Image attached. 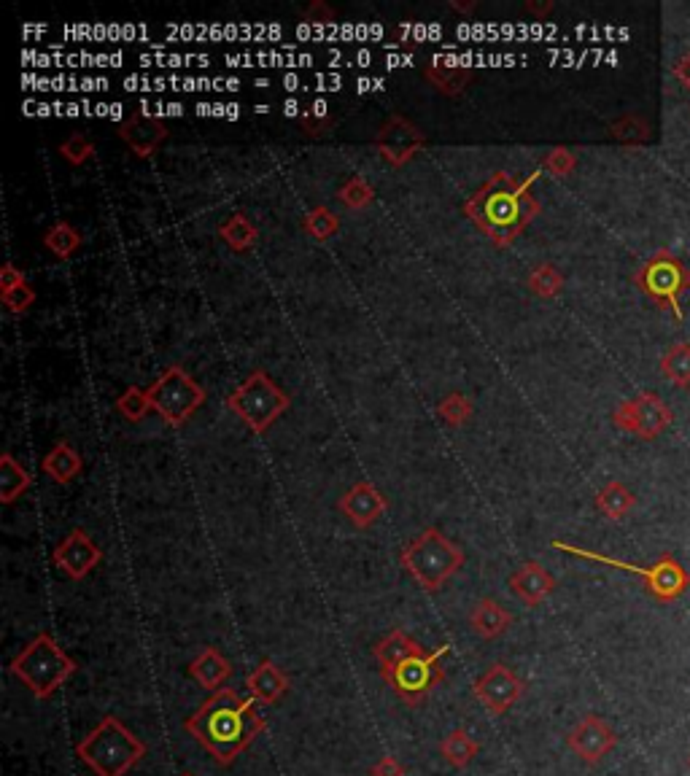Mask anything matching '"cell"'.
<instances>
[{"mask_svg":"<svg viewBox=\"0 0 690 776\" xmlns=\"http://www.w3.org/2000/svg\"><path fill=\"white\" fill-rule=\"evenodd\" d=\"M184 725L186 733L200 741L219 766L235 763L238 755L251 747V741L265 731V720L254 712V704L230 688L211 693L197 712L186 717Z\"/></svg>","mask_w":690,"mask_h":776,"instance_id":"cell-1","label":"cell"},{"mask_svg":"<svg viewBox=\"0 0 690 776\" xmlns=\"http://www.w3.org/2000/svg\"><path fill=\"white\" fill-rule=\"evenodd\" d=\"M540 173L518 181L510 173H496L464 203V211L496 246H510L540 213V203L531 197V184Z\"/></svg>","mask_w":690,"mask_h":776,"instance_id":"cell-2","label":"cell"},{"mask_svg":"<svg viewBox=\"0 0 690 776\" xmlns=\"http://www.w3.org/2000/svg\"><path fill=\"white\" fill-rule=\"evenodd\" d=\"M76 755L98 776L130 774L146 755V744L114 715H106L76 744Z\"/></svg>","mask_w":690,"mask_h":776,"instance_id":"cell-3","label":"cell"},{"mask_svg":"<svg viewBox=\"0 0 690 776\" xmlns=\"http://www.w3.org/2000/svg\"><path fill=\"white\" fill-rule=\"evenodd\" d=\"M76 661L54 642L52 634H38L11 661V674L25 682L38 701H49L76 674Z\"/></svg>","mask_w":690,"mask_h":776,"instance_id":"cell-4","label":"cell"},{"mask_svg":"<svg viewBox=\"0 0 690 776\" xmlns=\"http://www.w3.org/2000/svg\"><path fill=\"white\" fill-rule=\"evenodd\" d=\"M402 566L424 591L434 593L464 566V550L440 529H426L402 547Z\"/></svg>","mask_w":690,"mask_h":776,"instance_id":"cell-5","label":"cell"},{"mask_svg":"<svg viewBox=\"0 0 690 776\" xmlns=\"http://www.w3.org/2000/svg\"><path fill=\"white\" fill-rule=\"evenodd\" d=\"M556 550L561 553H569V556L577 558H588V561H596V564L612 566V569H623V572L639 574L642 580H645L647 593L653 596V599L664 601V604H672L682 596V593L690 588V574L688 569L672 556V553H664V556L658 558L653 566H637L629 564V561H620V558H610L602 556V553H593V550H583V547L567 545V542H553Z\"/></svg>","mask_w":690,"mask_h":776,"instance_id":"cell-6","label":"cell"},{"mask_svg":"<svg viewBox=\"0 0 690 776\" xmlns=\"http://www.w3.org/2000/svg\"><path fill=\"white\" fill-rule=\"evenodd\" d=\"M227 405L240 421L251 429V432L262 434L265 429H270L275 418L289 410L292 399L286 397L284 391L278 388V383L270 380V375L262 370L251 372L243 383H240L230 397H227Z\"/></svg>","mask_w":690,"mask_h":776,"instance_id":"cell-7","label":"cell"},{"mask_svg":"<svg viewBox=\"0 0 690 776\" xmlns=\"http://www.w3.org/2000/svg\"><path fill=\"white\" fill-rule=\"evenodd\" d=\"M448 653V644H443L434 653L410 655L405 661H399L397 666L381 671L383 682L394 690V696L405 706H418L432 690L445 679L443 658Z\"/></svg>","mask_w":690,"mask_h":776,"instance_id":"cell-8","label":"cell"},{"mask_svg":"<svg viewBox=\"0 0 690 776\" xmlns=\"http://www.w3.org/2000/svg\"><path fill=\"white\" fill-rule=\"evenodd\" d=\"M634 281H637L639 289L645 291L658 308L672 310L674 318L682 321L680 297L690 289V273L688 267L682 265L672 251L661 248L658 254L650 256L645 265L639 267Z\"/></svg>","mask_w":690,"mask_h":776,"instance_id":"cell-9","label":"cell"},{"mask_svg":"<svg viewBox=\"0 0 690 776\" xmlns=\"http://www.w3.org/2000/svg\"><path fill=\"white\" fill-rule=\"evenodd\" d=\"M151 407L162 415V421L181 426L205 402L203 386L189 378L181 367H170L149 388Z\"/></svg>","mask_w":690,"mask_h":776,"instance_id":"cell-10","label":"cell"},{"mask_svg":"<svg viewBox=\"0 0 690 776\" xmlns=\"http://www.w3.org/2000/svg\"><path fill=\"white\" fill-rule=\"evenodd\" d=\"M612 421L618 429L634 434L639 440H655L658 434L672 426L674 410L653 391H642L634 399H626L612 413Z\"/></svg>","mask_w":690,"mask_h":776,"instance_id":"cell-11","label":"cell"},{"mask_svg":"<svg viewBox=\"0 0 690 776\" xmlns=\"http://www.w3.org/2000/svg\"><path fill=\"white\" fill-rule=\"evenodd\" d=\"M526 682H523L513 669H507L505 663H494L483 677L475 682V698H478L488 715H505L523 698Z\"/></svg>","mask_w":690,"mask_h":776,"instance_id":"cell-12","label":"cell"},{"mask_svg":"<svg viewBox=\"0 0 690 776\" xmlns=\"http://www.w3.org/2000/svg\"><path fill=\"white\" fill-rule=\"evenodd\" d=\"M567 747L585 766H599L618 747V733L612 731V725L604 717L591 712L567 733Z\"/></svg>","mask_w":690,"mask_h":776,"instance_id":"cell-13","label":"cell"},{"mask_svg":"<svg viewBox=\"0 0 690 776\" xmlns=\"http://www.w3.org/2000/svg\"><path fill=\"white\" fill-rule=\"evenodd\" d=\"M375 146L389 165L402 168L424 149V133L405 116H389L383 122L378 138H375Z\"/></svg>","mask_w":690,"mask_h":776,"instance_id":"cell-14","label":"cell"},{"mask_svg":"<svg viewBox=\"0 0 690 776\" xmlns=\"http://www.w3.org/2000/svg\"><path fill=\"white\" fill-rule=\"evenodd\" d=\"M100 558H103V553H100V547L95 545V539L81 529H73L68 537L62 539L60 545L54 547L52 553L54 566H57L65 577H71V580H84V577L100 564Z\"/></svg>","mask_w":690,"mask_h":776,"instance_id":"cell-15","label":"cell"},{"mask_svg":"<svg viewBox=\"0 0 690 776\" xmlns=\"http://www.w3.org/2000/svg\"><path fill=\"white\" fill-rule=\"evenodd\" d=\"M386 507H389L386 496H383L375 485L367 483V480H359V483L351 485V488L340 496V502H337V510L343 512L356 529H370L372 523L378 521L383 512H386Z\"/></svg>","mask_w":690,"mask_h":776,"instance_id":"cell-16","label":"cell"},{"mask_svg":"<svg viewBox=\"0 0 690 776\" xmlns=\"http://www.w3.org/2000/svg\"><path fill=\"white\" fill-rule=\"evenodd\" d=\"M510 591L526 604V607H540L550 593L556 591V577L537 561H526L518 572L510 577Z\"/></svg>","mask_w":690,"mask_h":776,"instance_id":"cell-17","label":"cell"},{"mask_svg":"<svg viewBox=\"0 0 690 776\" xmlns=\"http://www.w3.org/2000/svg\"><path fill=\"white\" fill-rule=\"evenodd\" d=\"M165 135H168L165 124H162L160 119H154V116L141 114V111L119 124V138H122V141L127 143L138 157H149V154H154L157 146L165 141Z\"/></svg>","mask_w":690,"mask_h":776,"instance_id":"cell-18","label":"cell"},{"mask_svg":"<svg viewBox=\"0 0 690 776\" xmlns=\"http://www.w3.org/2000/svg\"><path fill=\"white\" fill-rule=\"evenodd\" d=\"M246 690H248V696L254 698V701H259V704L273 706L286 696V690H289V677H286L284 671L278 669L270 658H262V661L257 663V669L251 671V674L246 677Z\"/></svg>","mask_w":690,"mask_h":776,"instance_id":"cell-19","label":"cell"},{"mask_svg":"<svg viewBox=\"0 0 690 776\" xmlns=\"http://www.w3.org/2000/svg\"><path fill=\"white\" fill-rule=\"evenodd\" d=\"M469 626L472 631L480 636V639H499V636H505L513 626V615L507 612L502 604H496L494 599H480L472 612H469Z\"/></svg>","mask_w":690,"mask_h":776,"instance_id":"cell-20","label":"cell"},{"mask_svg":"<svg viewBox=\"0 0 690 776\" xmlns=\"http://www.w3.org/2000/svg\"><path fill=\"white\" fill-rule=\"evenodd\" d=\"M189 674H192L205 690L216 693V690H222L224 682L232 677V666L216 647H205L203 653L189 663Z\"/></svg>","mask_w":690,"mask_h":776,"instance_id":"cell-21","label":"cell"},{"mask_svg":"<svg viewBox=\"0 0 690 776\" xmlns=\"http://www.w3.org/2000/svg\"><path fill=\"white\" fill-rule=\"evenodd\" d=\"M426 653V647L418 639H413L410 634H405L402 628H394L391 634H386L381 642L372 647V655H375V661L381 666V671L391 669V666H397L399 661H405L410 655H421Z\"/></svg>","mask_w":690,"mask_h":776,"instance_id":"cell-22","label":"cell"},{"mask_svg":"<svg viewBox=\"0 0 690 776\" xmlns=\"http://www.w3.org/2000/svg\"><path fill=\"white\" fill-rule=\"evenodd\" d=\"M0 291H3V302H6V308L11 313H25L36 302V291L30 289L25 275L19 273L14 265H9V262L0 270Z\"/></svg>","mask_w":690,"mask_h":776,"instance_id":"cell-23","label":"cell"},{"mask_svg":"<svg viewBox=\"0 0 690 776\" xmlns=\"http://www.w3.org/2000/svg\"><path fill=\"white\" fill-rule=\"evenodd\" d=\"M41 467L57 485H68L73 477L81 472V456L68 445V442H57L41 461Z\"/></svg>","mask_w":690,"mask_h":776,"instance_id":"cell-24","label":"cell"},{"mask_svg":"<svg viewBox=\"0 0 690 776\" xmlns=\"http://www.w3.org/2000/svg\"><path fill=\"white\" fill-rule=\"evenodd\" d=\"M634 504H637V496L631 494L620 480H610L596 494V510L602 512L604 518H610V521H623L634 510Z\"/></svg>","mask_w":690,"mask_h":776,"instance_id":"cell-25","label":"cell"},{"mask_svg":"<svg viewBox=\"0 0 690 776\" xmlns=\"http://www.w3.org/2000/svg\"><path fill=\"white\" fill-rule=\"evenodd\" d=\"M30 483H33V477L27 475V469L14 461L11 453H3L0 456V502L14 504L30 488Z\"/></svg>","mask_w":690,"mask_h":776,"instance_id":"cell-26","label":"cell"},{"mask_svg":"<svg viewBox=\"0 0 690 776\" xmlns=\"http://www.w3.org/2000/svg\"><path fill=\"white\" fill-rule=\"evenodd\" d=\"M478 752L480 744L472 739L464 728H453V731L440 741V755H443L445 763L453 768H467Z\"/></svg>","mask_w":690,"mask_h":776,"instance_id":"cell-27","label":"cell"},{"mask_svg":"<svg viewBox=\"0 0 690 776\" xmlns=\"http://www.w3.org/2000/svg\"><path fill=\"white\" fill-rule=\"evenodd\" d=\"M424 76L443 95H461L472 71H469L467 65H440V62H434V65H426Z\"/></svg>","mask_w":690,"mask_h":776,"instance_id":"cell-28","label":"cell"},{"mask_svg":"<svg viewBox=\"0 0 690 776\" xmlns=\"http://www.w3.org/2000/svg\"><path fill=\"white\" fill-rule=\"evenodd\" d=\"M219 235H222L224 243L232 251H248V248L254 246V240H257V227L248 221L246 213H235L219 227Z\"/></svg>","mask_w":690,"mask_h":776,"instance_id":"cell-29","label":"cell"},{"mask_svg":"<svg viewBox=\"0 0 690 776\" xmlns=\"http://www.w3.org/2000/svg\"><path fill=\"white\" fill-rule=\"evenodd\" d=\"M661 372L666 380H672L674 386H690V343H677L664 353L661 359Z\"/></svg>","mask_w":690,"mask_h":776,"instance_id":"cell-30","label":"cell"},{"mask_svg":"<svg viewBox=\"0 0 690 776\" xmlns=\"http://www.w3.org/2000/svg\"><path fill=\"white\" fill-rule=\"evenodd\" d=\"M46 248L52 251L54 256H60V259H68V256L81 246V235L73 230L68 221H57L52 230L46 232L44 238Z\"/></svg>","mask_w":690,"mask_h":776,"instance_id":"cell-31","label":"cell"},{"mask_svg":"<svg viewBox=\"0 0 690 776\" xmlns=\"http://www.w3.org/2000/svg\"><path fill=\"white\" fill-rule=\"evenodd\" d=\"M529 289L537 294V297H545V300H553L564 289V275L558 273L553 265H540L534 267L529 275Z\"/></svg>","mask_w":690,"mask_h":776,"instance_id":"cell-32","label":"cell"},{"mask_svg":"<svg viewBox=\"0 0 690 776\" xmlns=\"http://www.w3.org/2000/svg\"><path fill=\"white\" fill-rule=\"evenodd\" d=\"M340 203L351 211H362L372 203V186L362 176H351L340 189Z\"/></svg>","mask_w":690,"mask_h":776,"instance_id":"cell-33","label":"cell"},{"mask_svg":"<svg viewBox=\"0 0 690 776\" xmlns=\"http://www.w3.org/2000/svg\"><path fill=\"white\" fill-rule=\"evenodd\" d=\"M305 230L316 240H329L340 230V221H337V216L329 211V208L319 205V208H313V211H308V216H305Z\"/></svg>","mask_w":690,"mask_h":776,"instance_id":"cell-34","label":"cell"},{"mask_svg":"<svg viewBox=\"0 0 690 776\" xmlns=\"http://www.w3.org/2000/svg\"><path fill=\"white\" fill-rule=\"evenodd\" d=\"M116 410L127 418V421H141L143 415L151 410L149 391L141 388H127L122 397L116 399Z\"/></svg>","mask_w":690,"mask_h":776,"instance_id":"cell-35","label":"cell"},{"mask_svg":"<svg viewBox=\"0 0 690 776\" xmlns=\"http://www.w3.org/2000/svg\"><path fill=\"white\" fill-rule=\"evenodd\" d=\"M437 413L443 418L445 424L451 426H461L472 413V405H469V399L464 394H448V397L437 405Z\"/></svg>","mask_w":690,"mask_h":776,"instance_id":"cell-36","label":"cell"},{"mask_svg":"<svg viewBox=\"0 0 690 776\" xmlns=\"http://www.w3.org/2000/svg\"><path fill=\"white\" fill-rule=\"evenodd\" d=\"M92 151H95V146H92V141L84 138V135H71V138L60 146L62 159H68L71 165H84V162L92 157Z\"/></svg>","mask_w":690,"mask_h":776,"instance_id":"cell-37","label":"cell"},{"mask_svg":"<svg viewBox=\"0 0 690 776\" xmlns=\"http://www.w3.org/2000/svg\"><path fill=\"white\" fill-rule=\"evenodd\" d=\"M575 165H577V159L569 149H553L548 157H545V162H542V168L550 170V173L558 178L569 176V173L575 170Z\"/></svg>","mask_w":690,"mask_h":776,"instance_id":"cell-38","label":"cell"},{"mask_svg":"<svg viewBox=\"0 0 690 776\" xmlns=\"http://www.w3.org/2000/svg\"><path fill=\"white\" fill-rule=\"evenodd\" d=\"M300 124H302V133L310 135V138H324V135L332 133V127H335V122H332L329 116H313V114H302Z\"/></svg>","mask_w":690,"mask_h":776,"instance_id":"cell-39","label":"cell"},{"mask_svg":"<svg viewBox=\"0 0 690 776\" xmlns=\"http://www.w3.org/2000/svg\"><path fill=\"white\" fill-rule=\"evenodd\" d=\"M370 776H407V768L394 755H383L370 766Z\"/></svg>","mask_w":690,"mask_h":776,"instance_id":"cell-40","label":"cell"},{"mask_svg":"<svg viewBox=\"0 0 690 776\" xmlns=\"http://www.w3.org/2000/svg\"><path fill=\"white\" fill-rule=\"evenodd\" d=\"M332 19H335V11L329 9L327 3H321V0H313L305 9V22L308 25H332Z\"/></svg>","mask_w":690,"mask_h":776,"instance_id":"cell-41","label":"cell"},{"mask_svg":"<svg viewBox=\"0 0 690 776\" xmlns=\"http://www.w3.org/2000/svg\"><path fill=\"white\" fill-rule=\"evenodd\" d=\"M674 79L680 81L685 89H690V52L682 54L677 65H674Z\"/></svg>","mask_w":690,"mask_h":776,"instance_id":"cell-42","label":"cell"},{"mask_svg":"<svg viewBox=\"0 0 690 776\" xmlns=\"http://www.w3.org/2000/svg\"><path fill=\"white\" fill-rule=\"evenodd\" d=\"M316 84H319L316 89H321V92H337L340 84H343V79H340V76H324V73H319V76H316Z\"/></svg>","mask_w":690,"mask_h":776,"instance_id":"cell-43","label":"cell"},{"mask_svg":"<svg viewBox=\"0 0 690 776\" xmlns=\"http://www.w3.org/2000/svg\"><path fill=\"white\" fill-rule=\"evenodd\" d=\"M356 89L359 92H370V89H383V79H359L356 81Z\"/></svg>","mask_w":690,"mask_h":776,"instance_id":"cell-44","label":"cell"},{"mask_svg":"<svg viewBox=\"0 0 690 776\" xmlns=\"http://www.w3.org/2000/svg\"><path fill=\"white\" fill-rule=\"evenodd\" d=\"M526 9H529L531 14H540V17H545L548 11H553V3H540V6H537V3H529Z\"/></svg>","mask_w":690,"mask_h":776,"instance_id":"cell-45","label":"cell"},{"mask_svg":"<svg viewBox=\"0 0 690 776\" xmlns=\"http://www.w3.org/2000/svg\"><path fill=\"white\" fill-rule=\"evenodd\" d=\"M284 114L286 116H297V114H300V103L289 97V100H286V103H284Z\"/></svg>","mask_w":690,"mask_h":776,"instance_id":"cell-46","label":"cell"},{"mask_svg":"<svg viewBox=\"0 0 690 776\" xmlns=\"http://www.w3.org/2000/svg\"><path fill=\"white\" fill-rule=\"evenodd\" d=\"M475 6H478L475 0H472V3H456V0H451V9L453 11H461V14H467V11H475Z\"/></svg>","mask_w":690,"mask_h":776,"instance_id":"cell-47","label":"cell"},{"mask_svg":"<svg viewBox=\"0 0 690 776\" xmlns=\"http://www.w3.org/2000/svg\"><path fill=\"white\" fill-rule=\"evenodd\" d=\"M389 65L391 68H399V65H410V57H397V54H391Z\"/></svg>","mask_w":690,"mask_h":776,"instance_id":"cell-48","label":"cell"},{"mask_svg":"<svg viewBox=\"0 0 690 776\" xmlns=\"http://www.w3.org/2000/svg\"><path fill=\"white\" fill-rule=\"evenodd\" d=\"M108 116H111V119H116V122L122 124V106H119V103H114V106L108 108Z\"/></svg>","mask_w":690,"mask_h":776,"instance_id":"cell-49","label":"cell"},{"mask_svg":"<svg viewBox=\"0 0 690 776\" xmlns=\"http://www.w3.org/2000/svg\"><path fill=\"white\" fill-rule=\"evenodd\" d=\"M284 84H286V89H289V92H294V89H297V84H300V79H297L294 73H289V76H286V79H284Z\"/></svg>","mask_w":690,"mask_h":776,"instance_id":"cell-50","label":"cell"},{"mask_svg":"<svg viewBox=\"0 0 690 776\" xmlns=\"http://www.w3.org/2000/svg\"><path fill=\"white\" fill-rule=\"evenodd\" d=\"M370 60H372L370 52H359V54H356V62H362V65H370Z\"/></svg>","mask_w":690,"mask_h":776,"instance_id":"cell-51","label":"cell"},{"mask_svg":"<svg viewBox=\"0 0 690 776\" xmlns=\"http://www.w3.org/2000/svg\"><path fill=\"white\" fill-rule=\"evenodd\" d=\"M238 116H240V108L230 103V106H227V119H238Z\"/></svg>","mask_w":690,"mask_h":776,"instance_id":"cell-52","label":"cell"},{"mask_svg":"<svg viewBox=\"0 0 690 776\" xmlns=\"http://www.w3.org/2000/svg\"><path fill=\"white\" fill-rule=\"evenodd\" d=\"M688 768H690V755H688Z\"/></svg>","mask_w":690,"mask_h":776,"instance_id":"cell-53","label":"cell"},{"mask_svg":"<svg viewBox=\"0 0 690 776\" xmlns=\"http://www.w3.org/2000/svg\"><path fill=\"white\" fill-rule=\"evenodd\" d=\"M181 776H192V774H181Z\"/></svg>","mask_w":690,"mask_h":776,"instance_id":"cell-54","label":"cell"}]
</instances>
